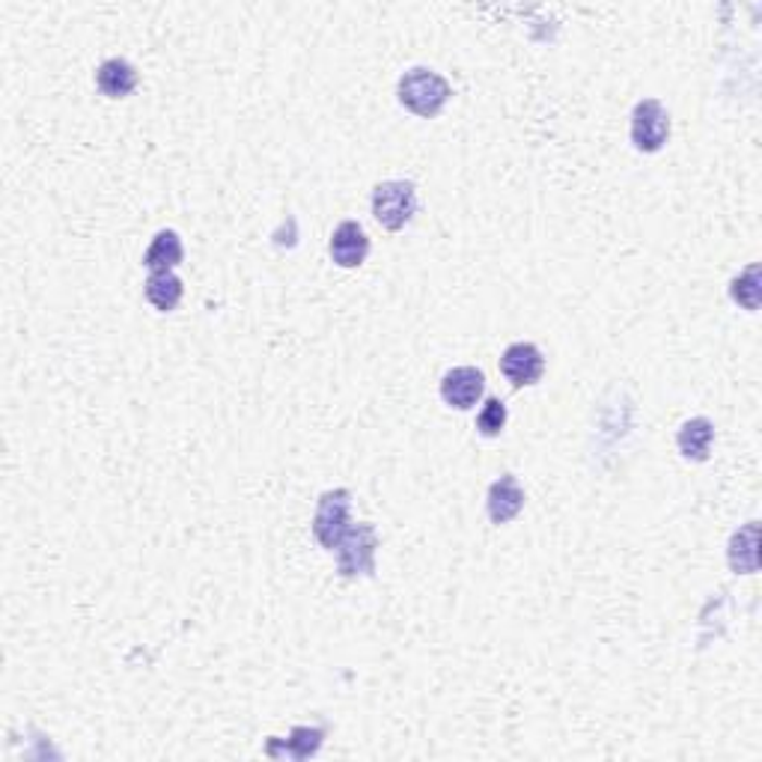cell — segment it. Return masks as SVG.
Masks as SVG:
<instances>
[{
  "mask_svg": "<svg viewBox=\"0 0 762 762\" xmlns=\"http://www.w3.org/2000/svg\"><path fill=\"white\" fill-rule=\"evenodd\" d=\"M399 102L409 108L414 116H423V120H433L445 111V104L450 102L453 96V87L447 84V78H441L433 68H409L402 78H399Z\"/></svg>",
  "mask_w": 762,
  "mask_h": 762,
  "instance_id": "6da1fadb",
  "label": "cell"
},
{
  "mask_svg": "<svg viewBox=\"0 0 762 762\" xmlns=\"http://www.w3.org/2000/svg\"><path fill=\"white\" fill-rule=\"evenodd\" d=\"M352 524V491L334 489L318 498L316 515H313V536L325 551H337Z\"/></svg>",
  "mask_w": 762,
  "mask_h": 762,
  "instance_id": "7a4b0ae2",
  "label": "cell"
},
{
  "mask_svg": "<svg viewBox=\"0 0 762 762\" xmlns=\"http://www.w3.org/2000/svg\"><path fill=\"white\" fill-rule=\"evenodd\" d=\"M417 188L409 179H390V183L376 185L373 191V217L390 233H397L411 217L417 215Z\"/></svg>",
  "mask_w": 762,
  "mask_h": 762,
  "instance_id": "3957f363",
  "label": "cell"
},
{
  "mask_svg": "<svg viewBox=\"0 0 762 762\" xmlns=\"http://www.w3.org/2000/svg\"><path fill=\"white\" fill-rule=\"evenodd\" d=\"M671 137V114L659 99H644L632 111V143L637 152H659Z\"/></svg>",
  "mask_w": 762,
  "mask_h": 762,
  "instance_id": "277c9868",
  "label": "cell"
},
{
  "mask_svg": "<svg viewBox=\"0 0 762 762\" xmlns=\"http://www.w3.org/2000/svg\"><path fill=\"white\" fill-rule=\"evenodd\" d=\"M376 548L378 539L373 524H352L349 534L342 536V542L337 546L342 578L373 575V570H376Z\"/></svg>",
  "mask_w": 762,
  "mask_h": 762,
  "instance_id": "5b68a950",
  "label": "cell"
},
{
  "mask_svg": "<svg viewBox=\"0 0 762 762\" xmlns=\"http://www.w3.org/2000/svg\"><path fill=\"white\" fill-rule=\"evenodd\" d=\"M486 390V376L477 366H455L441 378V399L455 411L474 409Z\"/></svg>",
  "mask_w": 762,
  "mask_h": 762,
  "instance_id": "8992f818",
  "label": "cell"
},
{
  "mask_svg": "<svg viewBox=\"0 0 762 762\" xmlns=\"http://www.w3.org/2000/svg\"><path fill=\"white\" fill-rule=\"evenodd\" d=\"M546 370V358L534 342H512L501 358V373L512 387L536 385Z\"/></svg>",
  "mask_w": 762,
  "mask_h": 762,
  "instance_id": "52a82bcc",
  "label": "cell"
},
{
  "mask_svg": "<svg viewBox=\"0 0 762 762\" xmlns=\"http://www.w3.org/2000/svg\"><path fill=\"white\" fill-rule=\"evenodd\" d=\"M330 260L337 262L340 268H358L364 265V260L370 257V239L361 224L354 221H342L340 227L330 233Z\"/></svg>",
  "mask_w": 762,
  "mask_h": 762,
  "instance_id": "ba28073f",
  "label": "cell"
},
{
  "mask_svg": "<svg viewBox=\"0 0 762 762\" xmlns=\"http://www.w3.org/2000/svg\"><path fill=\"white\" fill-rule=\"evenodd\" d=\"M524 507V489L519 486V479L512 474H503L501 479H495L489 486V498H486V510L495 524L512 522Z\"/></svg>",
  "mask_w": 762,
  "mask_h": 762,
  "instance_id": "9c48e42d",
  "label": "cell"
},
{
  "mask_svg": "<svg viewBox=\"0 0 762 762\" xmlns=\"http://www.w3.org/2000/svg\"><path fill=\"white\" fill-rule=\"evenodd\" d=\"M760 524L748 522L741 527L739 534H733L729 539V570L739 572V575H751V572L760 570Z\"/></svg>",
  "mask_w": 762,
  "mask_h": 762,
  "instance_id": "30bf717a",
  "label": "cell"
},
{
  "mask_svg": "<svg viewBox=\"0 0 762 762\" xmlns=\"http://www.w3.org/2000/svg\"><path fill=\"white\" fill-rule=\"evenodd\" d=\"M96 84L108 99H126L137 87V68L123 58L104 60L102 66L96 68Z\"/></svg>",
  "mask_w": 762,
  "mask_h": 762,
  "instance_id": "8fae6325",
  "label": "cell"
},
{
  "mask_svg": "<svg viewBox=\"0 0 762 762\" xmlns=\"http://www.w3.org/2000/svg\"><path fill=\"white\" fill-rule=\"evenodd\" d=\"M712 441H715V426L705 417H691V421L683 423V429L676 435V445H679V453L691 462H705L709 459V450H712Z\"/></svg>",
  "mask_w": 762,
  "mask_h": 762,
  "instance_id": "7c38bea8",
  "label": "cell"
},
{
  "mask_svg": "<svg viewBox=\"0 0 762 762\" xmlns=\"http://www.w3.org/2000/svg\"><path fill=\"white\" fill-rule=\"evenodd\" d=\"M183 257H185L183 239H179L173 229H161L159 236L152 239V245L147 248V253H143V265L149 268V274L173 272V268L183 262Z\"/></svg>",
  "mask_w": 762,
  "mask_h": 762,
  "instance_id": "4fadbf2b",
  "label": "cell"
},
{
  "mask_svg": "<svg viewBox=\"0 0 762 762\" xmlns=\"http://www.w3.org/2000/svg\"><path fill=\"white\" fill-rule=\"evenodd\" d=\"M183 280L173 272H152L147 280V301L159 313H171L183 301Z\"/></svg>",
  "mask_w": 762,
  "mask_h": 762,
  "instance_id": "5bb4252c",
  "label": "cell"
},
{
  "mask_svg": "<svg viewBox=\"0 0 762 762\" xmlns=\"http://www.w3.org/2000/svg\"><path fill=\"white\" fill-rule=\"evenodd\" d=\"M729 298H733L736 304H741L745 310L760 308V265H757V262H751L739 277H733Z\"/></svg>",
  "mask_w": 762,
  "mask_h": 762,
  "instance_id": "9a60e30c",
  "label": "cell"
},
{
  "mask_svg": "<svg viewBox=\"0 0 762 762\" xmlns=\"http://www.w3.org/2000/svg\"><path fill=\"white\" fill-rule=\"evenodd\" d=\"M503 426H507V405L498 397H489L477 414V433L495 438L503 433Z\"/></svg>",
  "mask_w": 762,
  "mask_h": 762,
  "instance_id": "2e32d148",
  "label": "cell"
}]
</instances>
